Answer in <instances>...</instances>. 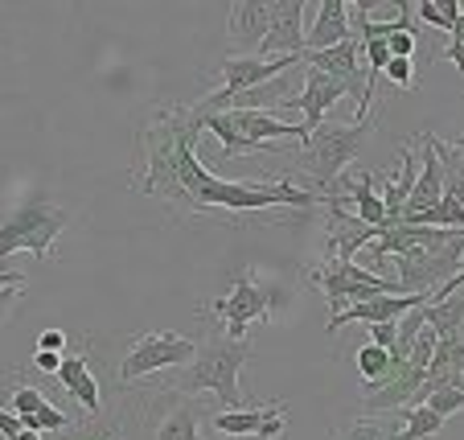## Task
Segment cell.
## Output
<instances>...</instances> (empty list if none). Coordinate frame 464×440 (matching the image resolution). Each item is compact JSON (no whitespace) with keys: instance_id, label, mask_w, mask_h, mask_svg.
Returning <instances> with one entry per match:
<instances>
[{"instance_id":"3957f363","label":"cell","mask_w":464,"mask_h":440,"mask_svg":"<svg viewBox=\"0 0 464 440\" xmlns=\"http://www.w3.org/2000/svg\"><path fill=\"white\" fill-rule=\"evenodd\" d=\"M370 136H374V123H321L296 152V169L308 181L321 190V194L334 198L337 194V177L370 149Z\"/></svg>"},{"instance_id":"7c38bea8","label":"cell","mask_w":464,"mask_h":440,"mask_svg":"<svg viewBox=\"0 0 464 440\" xmlns=\"http://www.w3.org/2000/svg\"><path fill=\"white\" fill-rule=\"evenodd\" d=\"M267 25H272L267 0H238V5H230V17H227L230 50H235L238 58H259Z\"/></svg>"},{"instance_id":"6da1fadb","label":"cell","mask_w":464,"mask_h":440,"mask_svg":"<svg viewBox=\"0 0 464 440\" xmlns=\"http://www.w3.org/2000/svg\"><path fill=\"white\" fill-rule=\"evenodd\" d=\"M198 136H202V115L193 112V107L165 103L144 123L140 165L131 169L128 185L140 190V194L169 202L177 219H189V206H185V194H181V185H177V161H181L185 144H198Z\"/></svg>"},{"instance_id":"cb8c5ba5","label":"cell","mask_w":464,"mask_h":440,"mask_svg":"<svg viewBox=\"0 0 464 440\" xmlns=\"http://www.w3.org/2000/svg\"><path fill=\"white\" fill-rule=\"evenodd\" d=\"M358 375H362V383L366 387H378V383L386 379V370H391V350H382V346H374V342H366L358 350Z\"/></svg>"},{"instance_id":"30bf717a","label":"cell","mask_w":464,"mask_h":440,"mask_svg":"<svg viewBox=\"0 0 464 440\" xmlns=\"http://www.w3.org/2000/svg\"><path fill=\"white\" fill-rule=\"evenodd\" d=\"M358 37L350 42L334 45V50H321V54H300V66H313V71L329 74L334 83H342L345 95H353L362 103V91H366V66H358Z\"/></svg>"},{"instance_id":"4316f807","label":"cell","mask_w":464,"mask_h":440,"mask_svg":"<svg viewBox=\"0 0 464 440\" xmlns=\"http://www.w3.org/2000/svg\"><path fill=\"white\" fill-rule=\"evenodd\" d=\"M423 404L431 407L436 416H456V412H464V387H440V391H428L423 396Z\"/></svg>"},{"instance_id":"484cf974","label":"cell","mask_w":464,"mask_h":440,"mask_svg":"<svg viewBox=\"0 0 464 440\" xmlns=\"http://www.w3.org/2000/svg\"><path fill=\"white\" fill-rule=\"evenodd\" d=\"M399 428H391V424L382 420H342V428H337V440H391Z\"/></svg>"},{"instance_id":"5b68a950","label":"cell","mask_w":464,"mask_h":440,"mask_svg":"<svg viewBox=\"0 0 464 440\" xmlns=\"http://www.w3.org/2000/svg\"><path fill=\"white\" fill-rule=\"evenodd\" d=\"M308 280L324 292V300L334 308L329 318H337L342 308L358 305V300H370V297H403L399 284H394V276H378V272H370V268L337 264V259H324L321 268H313Z\"/></svg>"},{"instance_id":"8992f818","label":"cell","mask_w":464,"mask_h":440,"mask_svg":"<svg viewBox=\"0 0 464 440\" xmlns=\"http://www.w3.org/2000/svg\"><path fill=\"white\" fill-rule=\"evenodd\" d=\"M198 358V342L185 334H173V329H152V334H140L131 342V350L123 354L120 362V383H136L144 375H157V370L169 367H189Z\"/></svg>"},{"instance_id":"83f0119b","label":"cell","mask_w":464,"mask_h":440,"mask_svg":"<svg viewBox=\"0 0 464 440\" xmlns=\"http://www.w3.org/2000/svg\"><path fill=\"white\" fill-rule=\"evenodd\" d=\"M382 79H391L394 87L411 91V87H415V66H411V58H391V62H386V71H382Z\"/></svg>"},{"instance_id":"74e56055","label":"cell","mask_w":464,"mask_h":440,"mask_svg":"<svg viewBox=\"0 0 464 440\" xmlns=\"http://www.w3.org/2000/svg\"><path fill=\"white\" fill-rule=\"evenodd\" d=\"M452 337H456V342H460V346H464V321H460V329H456V334H452Z\"/></svg>"},{"instance_id":"4dcf8cb0","label":"cell","mask_w":464,"mask_h":440,"mask_svg":"<svg viewBox=\"0 0 464 440\" xmlns=\"http://www.w3.org/2000/svg\"><path fill=\"white\" fill-rule=\"evenodd\" d=\"M34 367L42 370V375H58L62 370V354H50V350H37L34 354Z\"/></svg>"},{"instance_id":"8fae6325","label":"cell","mask_w":464,"mask_h":440,"mask_svg":"<svg viewBox=\"0 0 464 440\" xmlns=\"http://www.w3.org/2000/svg\"><path fill=\"white\" fill-rule=\"evenodd\" d=\"M423 305H431V297H370V300H358V305L342 308L337 318H329L324 329L337 334V329L353 326V321H362V326H386V321H399V318H407L411 308H423Z\"/></svg>"},{"instance_id":"e575fe53","label":"cell","mask_w":464,"mask_h":440,"mask_svg":"<svg viewBox=\"0 0 464 440\" xmlns=\"http://www.w3.org/2000/svg\"><path fill=\"white\" fill-rule=\"evenodd\" d=\"M444 58L456 62V71L464 74V45H452V42H448V45H444Z\"/></svg>"},{"instance_id":"1f68e13d","label":"cell","mask_w":464,"mask_h":440,"mask_svg":"<svg viewBox=\"0 0 464 440\" xmlns=\"http://www.w3.org/2000/svg\"><path fill=\"white\" fill-rule=\"evenodd\" d=\"M37 350L62 354V350H66V334H58V329H50V334H42V337H37Z\"/></svg>"},{"instance_id":"4fadbf2b","label":"cell","mask_w":464,"mask_h":440,"mask_svg":"<svg viewBox=\"0 0 464 440\" xmlns=\"http://www.w3.org/2000/svg\"><path fill=\"white\" fill-rule=\"evenodd\" d=\"M337 99H345V87L342 83H334L329 74H321V71H313V66H304V87H300V95L292 99V107H296L300 115H304V136H313L316 128L324 123V115L334 112V103Z\"/></svg>"},{"instance_id":"7a4b0ae2","label":"cell","mask_w":464,"mask_h":440,"mask_svg":"<svg viewBox=\"0 0 464 440\" xmlns=\"http://www.w3.org/2000/svg\"><path fill=\"white\" fill-rule=\"evenodd\" d=\"M251 358V342H235V337H210L206 346H198V358L185 367V375L173 383V396H202V391H214L218 407H251L238 387V370Z\"/></svg>"},{"instance_id":"5bb4252c","label":"cell","mask_w":464,"mask_h":440,"mask_svg":"<svg viewBox=\"0 0 464 440\" xmlns=\"http://www.w3.org/2000/svg\"><path fill=\"white\" fill-rule=\"evenodd\" d=\"M415 144H420V177H415V190L403 206V222L415 219V214H423V210H431V206L444 198V165H440L436 149H431V136L420 132Z\"/></svg>"},{"instance_id":"2e32d148","label":"cell","mask_w":464,"mask_h":440,"mask_svg":"<svg viewBox=\"0 0 464 440\" xmlns=\"http://www.w3.org/2000/svg\"><path fill=\"white\" fill-rule=\"evenodd\" d=\"M350 37H353V29H350V9H345V0H321L313 25L304 29V54L334 50V45L350 42Z\"/></svg>"},{"instance_id":"9a60e30c","label":"cell","mask_w":464,"mask_h":440,"mask_svg":"<svg viewBox=\"0 0 464 440\" xmlns=\"http://www.w3.org/2000/svg\"><path fill=\"white\" fill-rule=\"evenodd\" d=\"M13 416L21 420V428L50 432V436H58V432H66L74 424L71 416L62 412V407H53L37 387H13Z\"/></svg>"},{"instance_id":"277c9868","label":"cell","mask_w":464,"mask_h":440,"mask_svg":"<svg viewBox=\"0 0 464 440\" xmlns=\"http://www.w3.org/2000/svg\"><path fill=\"white\" fill-rule=\"evenodd\" d=\"M71 227V214L50 198H25L0 219V272H9L5 259L13 251H29L34 259H50V247L62 230Z\"/></svg>"},{"instance_id":"ba28073f","label":"cell","mask_w":464,"mask_h":440,"mask_svg":"<svg viewBox=\"0 0 464 440\" xmlns=\"http://www.w3.org/2000/svg\"><path fill=\"white\" fill-rule=\"evenodd\" d=\"M272 25L263 37L259 58H300L304 54V0H267Z\"/></svg>"},{"instance_id":"ac0fdd59","label":"cell","mask_w":464,"mask_h":440,"mask_svg":"<svg viewBox=\"0 0 464 440\" xmlns=\"http://www.w3.org/2000/svg\"><path fill=\"white\" fill-rule=\"evenodd\" d=\"M415 177H420V157L411 152V144H403V149H399V177H391V181L382 185V194H378L382 198V210H386V230L403 222V206L415 190Z\"/></svg>"},{"instance_id":"e0dca14e","label":"cell","mask_w":464,"mask_h":440,"mask_svg":"<svg viewBox=\"0 0 464 440\" xmlns=\"http://www.w3.org/2000/svg\"><path fill=\"white\" fill-rule=\"evenodd\" d=\"M58 383L66 387V396L79 399L82 412H87V416H99V412H103V391H99V379L91 375V358H87V350H79V354H62Z\"/></svg>"},{"instance_id":"52a82bcc","label":"cell","mask_w":464,"mask_h":440,"mask_svg":"<svg viewBox=\"0 0 464 440\" xmlns=\"http://www.w3.org/2000/svg\"><path fill=\"white\" fill-rule=\"evenodd\" d=\"M210 308L222 318V337H235V342H243L251 321H272V297H263V288L255 284L251 272L238 276L227 297H218Z\"/></svg>"},{"instance_id":"f1b7e54d","label":"cell","mask_w":464,"mask_h":440,"mask_svg":"<svg viewBox=\"0 0 464 440\" xmlns=\"http://www.w3.org/2000/svg\"><path fill=\"white\" fill-rule=\"evenodd\" d=\"M386 50H391V58H411L415 54V29L403 21V25L386 37Z\"/></svg>"},{"instance_id":"ffe728a7","label":"cell","mask_w":464,"mask_h":440,"mask_svg":"<svg viewBox=\"0 0 464 440\" xmlns=\"http://www.w3.org/2000/svg\"><path fill=\"white\" fill-rule=\"evenodd\" d=\"M276 404H280V399H272V404H263V407H218L214 420H210V428L218 432V436H230V440L259 436L263 424H267V416L276 412Z\"/></svg>"},{"instance_id":"d6986e66","label":"cell","mask_w":464,"mask_h":440,"mask_svg":"<svg viewBox=\"0 0 464 440\" xmlns=\"http://www.w3.org/2000/svg\"><path fill=\"white\" fill-rule=\"evenodd\" d=\"M152 440H202V404H193L189 396H173V404L160 412L152 428Z\"/></svg>"},{"instance_id":"836d02e7","label":"cell","mask_w":464,"mask_h":440,"mask_svg":"<svg viewBox=\"0 0 464 440\" xmlns=\"http://www.w3.org/2000/svg\"><path fill=\"white\" fill-rule=\"evenodd\" d=\"M21 300V288H0V321L9 318V308Z\"/></svg>"},{"instance_id":"8d00e7d4","label":"cell","mask_w":464,"mask_h":440,"mask_svg":"<svg viewBox=\"0 0 464 440\" xmlns=\"http://www.w3.org/2000/svg\"><path fill=\"white\" fill-rule=\"evenodd\" d=\"M452 45H464V5H460V17L452 25Z\"/></svg>"},{"instance_id":"7402d4cb","label":"cell","mask_w":464,"mask_h":440,"mask_svg":"<svg viewBox=\"0 0 464 440\" xmlns=\"http://www.w3.org/2000/svg\"><path fill=\"white\" fill-rule=\"evenodd\" d=\"M420 318H423V326H431L440 337H452L464 321V297H444V300H436V305H423Z\"/></svg>"},{"instance_id":"d6a6232c","label":"cell","mask_w":464,"mask_h":440,"mask_svg":"<svg viewBox=\"0 0 464 440\" xmlns=\"http://www.w3.org/2000/svg\"><path fill=\"white\" fill-rule=\"evenodd\" d=\"M0 432H5V440H17L21 432V420L13 412H5V407H0Z\"/></svg>"},{"instance_id":"d590c367","label":"cell","mask_w":464,"mask_h":440,"mask_svg":"<svg viewBox=\"0 0 464 440\" xmlns=\"http://www.w3.org/2000/svg\"><path fill=\"white\" fill-rule=\"evenodd\" d=\"M0 288H25V276L21 272H0Z\"/></svg>"},{"instance_id":"603a6c76","label":"cell","mask_w":464,"mask_h":440,"mask_svg":"<svg viewBox=\"0 0 464 440\" xmlns=\"http://www.w3.org/2000/svg\"><path fill=\"white\" fill-rule=\"evenodd\" d=\"M403 432L407 440H436L440 432H444V416H436L428 404L420 407H403Z\"/></svg>"},{"instance_id":"f35d334b","label":"cell","mask_w":464,"mask_h":440,"mask_svg":"<svg viewBox=\"0 0 464 440\" xmlns=\"http://www.w3.org/2000/svg\"><path fill=\"white\" fill-rule=\"evenodd\" d=\"M391 440H407V436H403V432H394V436H391Z\"/></svg>"},{"instance_id":"d4e9b609","label":"cell","mask_w":464,"mask_h":440,"mask_svg":"<svg viewBox=\"0 0 464 440\" xmlns=\"http://www.w3.org/2000/svg\"><path fill=\"white\" fill-rule=\"evenodd\" d=\"M415 17H420L423 25H436V29H444V34H452L456 17H460V0H423L420 9H415Z\"/></svg>"},{"instance_id":"9c48e42d","label":"cell","mask_w":464,"mask_h":440,"mask_svg":"<svg viewBox=\"0 0 464 440\" xmlns=\"http://www.w3.org/2000/svg\"><path fill=\"white\" fill-rule=\"evenodd\" d=\"M329 206V227H324V259H337V264H353L362 247H370L382 230L366 227L353 210H345L342 202H324Z\"/></svg>"},{"instance_id":"f546056e","label":"cell","mask_w":464,"mask_h":440,"mask_svg":"<svg viewBox=\"0 0 464 440\" xmlns=\"http://www.w3.org/2000/svg\"><path fill=\"white\" fill-rule=\"evenodd\" d=\"M403 321V318H399ZM399 321H386V326H370V342L382 346V350H394V342H399Z\"/></svg>"},{"instance_id":"44dd1931","label":"cell","mask_w":464,"mask_h":440,"mask_svg":"<svg viewBox=\"0 0 464 440\" xmlns=\"http://www.w3.org/2000/svg\"><path fill=\"white\" fill-rule=\"evenodd\" d=\"M53 440H123V416L111 412V416H87L82 424H71L66 432H58Z\"/></svg>"}]
</instances>
